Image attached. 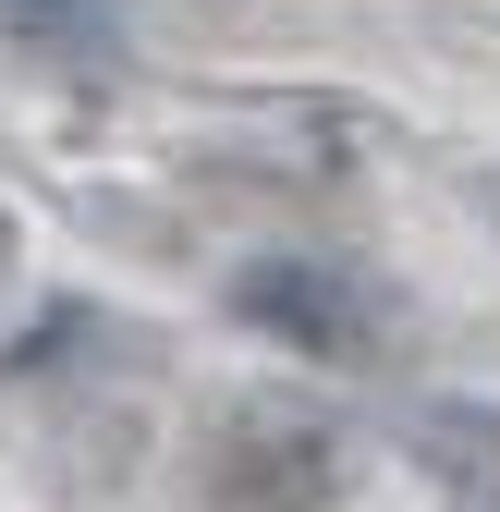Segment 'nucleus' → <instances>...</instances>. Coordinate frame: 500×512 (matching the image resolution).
<instances>
[{
	"label": "nucleus",
	"instance_id": "nucleus-1",
	"mask_svg": "<svg viewBox=\"0 0 500 512\" xmlns=\"http://www.w3.org/2000/svg\"><path fill=\"white\" fill-rule=\"evenodd\" d=\"M257 317H281V330H318V342H330V354H342V342H354V330H342V305H330V293H318V281H257Z\"/></svg>",
	"mask_w": 500,
	"mask_h": 512
}]
</instances>
